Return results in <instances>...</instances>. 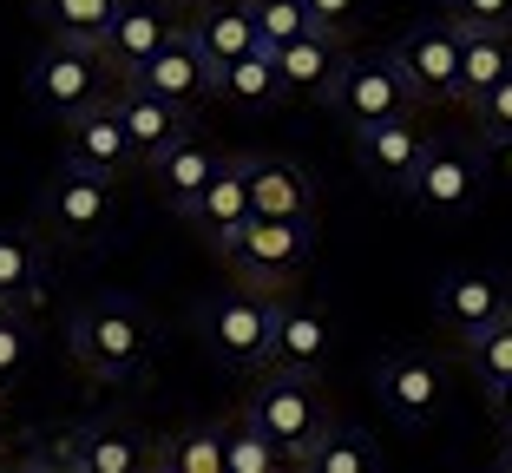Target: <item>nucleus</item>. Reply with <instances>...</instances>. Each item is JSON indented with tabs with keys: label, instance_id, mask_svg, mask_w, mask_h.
<instances>
[{
	"label": "nucleus",
	"instance_id": "36",
	"mask_svg": "<svg viewBox=\"0 0 512 473\" xmlns=\"http://www.w3.org/2000/svg\"><path fill=\"white\" fill-rule=\"evenodd\" d=\"M302 7H309V27L329 33V40H348L368 14V0H302Z\"/></svg>",
	"mask_w": 512,
	"mask_h": 473
},
{
	"label": "nucleus",
	"instance_id": "40",
	"mask_svg": "<svg viewBox=\"0 0 512 473\" xmlns=\"http://www.w3.org/2000/svg\"><path fill=\"white\" fill-rule=\"evenodd\" d=\"M0 441H7V414H0Z\"/></svg>",
	"mask_w": 512,
	"mask_h": 473
},
{
	"label": "nucleus",
	"instance_id": "14",
	"mask_svg": "<svg viewBox=\"0 0 512 473\" xmlns=\"http://www.w3.org/2000/svg\"><path fill=\"white\" fill-rule=\"evenodd\" d=\"M53 454L73 473H151L158 467V441H145L138 428H119V421H86Z\"/></svg>",
	"mask_w": 512,
	"mask_h": 473
},
{
	"label": "nucleus",
	"instance_id": "21",
	"mask_svg": "<svg viewBox=\"0 0 512 473\" xmlns=\"http://www.w3.org/2000/svg\"><path fill=\"white\" fill-rule=\"evenodd\" d=\"M112 106H119V125H125V138H132V152L145 158V165H151V158H165L171 145L191 132V112L165 106V99L145 92V86H119V92H112Z\"/></svg>",
	"mask_w": 512,
	"mask_h": 473
},
{
	"label": "nucleus",
	"instance_id": "35",
	"mask_svg": "<svg viewBox=\"0 0 512 473\" xmlns=\"http://www.w3.org/2000/svg\"><path fill=\"white\" fill-rule=\"evenodd\" d=\"M447 20L460 33H512V0H447Z\"/></svg>",
	"mask_w": 512,
	"mask_h": 473
},
{
	"label": "nucleus",
	"instance_id": "22",
	"mask_svg": "<svg viewBox=\"0 0 512 473\" xmlns=\"http://www.w3.org/2000/svg\"><path fill=\"white\" fill-rule=\"evenodd\" d=\"M250 217H256V211H250V178H243V158H230V165L217 171L211 191H204V198H197L191 211H184V224H191L211 250H224L230 237H237V230L250 224Z\"/></svg>",
	"mask_w": 512,
	"mask_h": 473
},
{
	"label": "nucleus",
	"instance_id": "13",
	"mask_svg": "<svg viewBox=\"0 0 512 473\" xmlns=\"http://www.w3.org/2000/svg\"><path fill=\"white\" fill-rule=\"evenodd\" d=\"M329 349H335V322L322 303L309 296H276V342H270V368L283 375H309L316 382L329 368Z\"/></svg>",
	"mask_w": 512,
	"mask_h": 473
},
{
	"label": "nucleus",
	"instance_id": "12",
	"mask_svg": "<svg viewBox=\"0 0 512 473\" xmlns=\"http://www.w3.org/2000/svg\"><path fill=\"white\" fill-rule=\"evenodd\" d=\"M178 14H171V0H119V14H112V33L99 40V53H106V66L125 79H138L158 53H165L171 40H178Z\"/></svg>",
	"mask_w": 512,
	"mask_h": 473
},
{
	"label": "nucleus",
	"instance_id": "28",
	"mask_svg": "<svg viewBox=\"0 0 512 473\" xmlns=\"http://www.w3.org/2000/svg\"><path fill=\"white\" fill-rule=\"evenodd\" d=\"M296 473H381V454L362 428H329L309 454L296 460Z\"/></svg>",
	"mask_w": 512,
	"mask_h": 473
},
{
	"label": "nucleus",
	"instance_id": "32",
	"mask_svg": "<svg viewBox=\"0 0 512 473\" xmlns=\"http://www.w3.org/2000/svg\"><path fill=\"white\" fill-rule=\"evenodd\" d=\"M224 473H289V460L250 421H237V428H224Z\"/></svg>",
	"mask_w": 512,
	"mask_h": 473
},
{
	"label": "nucleus",
	"instance_id": "8",
	"mask_svg": "<svg viewBox=\"0 0 512 473\" xmlns=\"http://www.w3.org/2000/svg\"><path fill=\"white\" fill-rule=\"evenodd\" d=\"M460 40L467 33L453 27V20H421V27H407L401 40H394V73L407 79V92H414V106H447V99H460Z\"/></svg>",
	"mask_w": 512,
	"mask_h": 473
},
{
	"label": "nucleus",
	"instance_id": "31",
	"mask_svg": "<svg viewBox=\"0 0 512 473\" xmlns=\"http://www.w3.org/2000/svg\"><path fill=\"white\" fill-rule=\"evenodd\" d=\"M467 368H473V382L486 388V395H493V388H506L512 382V316L499 322V329H486L480 342H467Z\"/></svg>",
	"mask_w": 512,
	"mask_h": 473
},
{
	"label": "nucleus",
	"instance_id": "37",
	"mask_svg": "<svg viewBox=\"0 0 512 473\" xmlns=\"http://www.w3.org/2000/svg\"><path fill=\"white\" fill-rule=\"evenodd\" d=\"M493 421L506 428V441H512V382H506V388H493Z\"/></svg>",
	"mask_w": 512,
	"mask_h": 473
},
{
	"label": "nucleus",
	"instance_id": "39",
	"mask_svg": "<svg viewBox=\"0 0 512 473\" xmlns=\"http://www.w3.org/2000/svg\"><path fill=\"white\" fill-rule=\"evenodd\" d=\"M499 473H512V441H506V454H499Z\"/></svg>",
	"mask_w": 512,
	"mask_h": 473
},
{
	"label": "nucleus",
	"instance_id": "9",
	"mask_svg": "<svg viewBox=\"0 0 512 473\" xmlns=\"http://www.w3.org/2000/svg\"><path fill=\"white\" fill-rule=\"evenodd\" d=\"M375 395L401 428H427L447 408V368L427 349H388L375 362Z\"/></svg>",
	"mask_w": 512,
	"mask_h": 473
},
{
	"label": "nucleus",
	"instance_id": "17",
	"mask_svg": "<svg viewBox=\"0 0 512 473\" xmlns=\"http://www.w3.org/2000/svg\"><path fill=\"white\" fill-rule=\"evenodd\" d=\"M230 165V158L224 152H217V145H211V138H197V132H184L178 138V145H171V152L165 158H151V184H158V198H165L171 204V211H191V204L197 198H204V191H211V184H217V171H224Z\"/></svg>",
	"mask_w": 512,
	"mask_h": 473
},
{
	"label": "nucleus",
	"instance_id": "20",
	"mask_svg": "<svg viewBox=\"0 0 512 473\" xmlns=\"http://www.w3.org/2000/svg\"><path fill=\"white\" fill-rule=\"evenodd\" d=\"M184 33L197 40V53L211 60L217 79H224L237 60H250L256 46H263V40H256V20H250V7H243V0H204V7H197V20H191Z\"/></svg>",
	"mask_w": 512,
	"mask_h": 473
},
{
	"label": "nucleus",
	"instance_id": "3",
	"mask_svg": "<svg viewBox=\"0 0 512 473\" xmlns=\"http://www.w3.org/2000/svg\"><path fill=\"white\" fill-rule=\"evenodd\" d=\"M243 421H250L270 447H283V460H302L335 428L322 388L309 382V375H283V368H270V375L256 382V395L243 401Z\"/></svg>",
	"mask_w": 512,
	"mask_h": 473
},
{
	"label": "nucleus",
	"instance_id": "19",
	"mask_svg": "<svg viewBox=\"0 0 512 473\" xmlns=\"http://www.w3.org/2000/svg\"><path fill=\"white\" fill-rule=\"evenodd\" d=\"M125 86H145V92H158L165 106L191 112L197 99H211V92H217V73H211V60L197 53L191 33H178V40H171V46H165V53H158V60H151L138 79H125Z\"/></svg>",
	"mask_w": 512,
	"mask_h": 473
},
{
	"label": "nucleus",
	"instance_id": "6",
	"mask_svg": "<svg viewBox=\"0 0 512 473\" xmlns=\"http://www.w3.org/2000/svg\"><path fill=\"white\" fill-rule=\"evenodd\" d=\"M40 224L53 230L60 244L92 250V244H106L112 224H119V191H112V178H92V171L60 165L53 178H46V191H40Z\"/></svg>",
	"mask_w": 512,
	"mask_h": 473
},
{
	"label": "nucleus",
	"instance_id": "18",
	"mask_svg": "<svg viewBox=\"0 0 512 473\" xmlns=\"http://www.w3.org/2000/svg\"><path fill=\"white\" fill-rule=\"evenodd\" d=\"M132 138H125V125H119V106H92V112H79L73 125H66V165L73 171H92V178H119L125 165H132Z\"/></svg>",
	"mask_w": 512,
	"mask_h": 473
},
{
	"label": "nucleus",
	"instance_id": "10",
	"mask_svg": "<svg viewBox=\"0 0 512 473\" xmlns=\"http://www.w3.org/2000/svg\"><path fill=\"white\" fill-rule=\"evenodd\" d=\"M434 316H440V329H447L460 349L480 342L486 329H499V322L512 316L506 276H493V270H447V276H434Z\"/></svg>",
	"mask_w": 512,
	"mask_h": 473
},
{
	"label": "nucleus",
	"instance_id": "11",
	"mask_svg": "<svg viewBox=\"0 0 512 473\" xmlns=\"http://www.w3.org/2000/svg\"><path fill=\"white\" fill-rule=\"evenodd\" d=\"M322 106H329L342 125L368 132V125H388V119H414V92H407V79L394 73V60H348Z\"/></svg>",
	"mask_w": 512,
	"mask_h": 473
},
{
	"label": "nucleus",
	"instance_id": "34",
	"mask_svg": "<svg viewBox=\"0 0 512 473\" xmlns=\"http://www.w3.org/2000/svg\"><path fill=\"white\" fill-rule=\"evenodd\" d=\"M27 355H33V329L27 316H14V309H0V395L27 375Z\"/></svg>",
	"mask_w": 512,
	"mask_h": 473
},
{
	"label": "nucleus",
	"instance_id": "25",
	"mask_svg": "<svg viewBox=\"0 0 512 473\" xmlns=\"http://www.w3.org/2000/svg\"><path fill=\"white\" fill-rule=\"evenodd\" d=\"M217 92H224L237 112H270V106H283L289 99V86H283V66H276V53H263L256 46L250 60H237L224 79H217Z\"/></svg>",
	"mask_w": 512,
	"mask_h": 473
},
{
	"label": "nucleus",
	"instance_id": "29",
	"mask_svg": "<svg viewBox=\"0 0 512 473\" xmlns=\"http://www.w3.org/2000/svg\"><path fill=\"white\" fill-rule=\"evenodd\" d=\"M151 473H224V428H184L171 441H158Z\"/></svg>",
	"mask_w": 512,
	"mask_h": 473
},
{
	"label": "nucleus",
	"instance_id": "2",
	"mask_svg": "<svg viewBox=\"0 0 512 473\" xmlns=\"http://www.w3.org/2000/svg\"><path fill=\"white\" fill-rule=\"evenodd\" d=\"M27 99L40 112H53L60 125H73L79 112L106 106L112 99V66L99 46H79V40H46L27 66Z\"/></svg>",
	"mask_w": 512,
	"mask_h": 473
},
{
	"label": "nucleus",
	"instance_id": "1",
	"mask_svg": "<svg viewBox=\"0 0 512 473\" xmlns=\"http://www.w3.org/2000/svg\"><path fill=\"white\" fill-rule=\"evenodd\" d=\"M66 342H73V362L86 368L92 382H138L151 368V316L132 296H92L73 309L66 322Z\"/></svg>",
	"mask_w": 512,
	"mask_h": 473
},
{
	"label": "nucleus",
	"instance_id": "16",
	"mask_svg": "<svg viewBox=\"0 0 512 473\" xmlns=\"http://www.w3.org/2000/svg\"><path fill=\"white\" fill-rule=\"evenodd\" d=\"M243 178H250V211L256 217H289V224H316V184L309 171L289 165L276 152L243 158Z\"/></svg>",
	"mask_w": 512,
	"mask_h": 473
},
{
	"label": "nucleus",
	"instance_id": "23",
	"mask_svg": "<svg viewBox=\"0 0 512 473\" xmlns=\"http://www.w3.org/2000/svg\"><path fill=\"white\" fill-rule=\"evenodd\" d=\"M40 303H46V244L0 224V309L33 316Z\"/></svg>",
	"mask_w": 512,
	"mask_h": 473
},
{
	"label": "nucleus",
	"instance_id": "33",
	"mask_svg": "<svg viewBox=\"0 0 512 473\" xmlns=\"http://www.w3.org/2000/svg\"><path fill=\"white\" fill-rule=\"evenodd\" d=\"M473 125L493 152H512V79H499L486 99H473Z\"/></svg>",
	"mask_w": 512,
	"mask_h": 473
},
{
	"label": "nucleus",
	"instance_id": "38",
	"mask_svg": "<svg viewBox=\"0 0 512 473\" xmlns=\"http://www.w3.org/2000/svg\"><path fill=\"white\" fill-rule=\"evenodd\" d=\"M20 473H73V467H66L60 454H33V460H27V467H20Z\"/></svg>",
	"mask_w": 512,
	"mask_h": 473
},
{
	"label": "nucleus",
	"instance_id": "5",
	"mask_svg": "<svg viewBox=\"0 0 512 473\" xmlns=\"http://www.w3.org/2000/svg\"><path fill=\"white\" fill-rule=\"evenodd\" d=\"M309 250H316V224H289V217H250V224L230 237L217 257L237 270L243 290H263V296H283L289 283L302 276V263H309Z\"/></svg>",
	"mask_w": 512,
	"mask_h": 473
},
{
	"label": "nucleus",
	"instance_id": "15",
	"mask_svg": "<svg viewBox=\"0 0 512 473\" xmlns=\"http://www.w3.org/2000/svg\"><path fill=\"white\" fill-rule=\"evenodd\" d=\"M427 145H434V138H427L414 119H388V125L355 132V165H362V178L388 184V191H407V178L421 171Z\"/></svg>",
	"mask_w": 512,
	"mask_h": 473
},
{
	"label": "nucleus",
	"instance_id": "30",
	"mask_svg": "<svg viewBox=\"0 0 512 473\" xmlns=\"http://www.w3.org/2000/svg\"><path fill=\"white\" fill-rule=\"evenodd\" d=\"M243 7H250V20H256V40H263V53H283V46H296L302 33H316L302 0H243Z\"/></svg>",
	"mask_w": 512,
	"mask_h": 473
},
{
	"label": "nucleus",
	"instance_id": "24",
	"mask_svg": "<svg viewBox=\"0 0 512 473\" xmlns=\"http://www.w3.org/2000/svg\"><path fill=\"white\" fill-rule=\"evenodd\" d=\"M276 66H283V86H289V92L329 99L348 60H342V40H329V33H302L296 46H283V53H276Z\"/></svg>",
	"mask_w": 512,
	"mask_h": 473
},
{
	"label": "nucleus",
	"instance_id": "7",
	"mask_svg": "<svg viewBox=\"0 0 512 473\" xmlns=\"http://www.w3.org/2000/svg\"><path fill=\"white\" fill-rule=\"evenodd\" d=\"M486 191V165L473 145H460V138H434L421 158V171L407 178L401 198L414 204L421 217H434V224H453V217H467L473 204H480Z\"/></svg>",
	"mask_w": 512,
	"mask_h": 473
},
{
	"label": "nucleus",
	"instance_id": "27",
	"mask_svg": "<svg viewBox=\"0 0 512 473\" xmlns=\"http://www.w3.org/2000/svg\"><path fill=\"white\" fill-rule=\"evenodd\" d=\"M33 14L53 27V40L99 46V40L112 33V14H119V0H33Z\"/></svg>",
	"mask_w": 512,
	"mask_h": 473
},
{
	"label": "nucleus",
	"instance_id": "26",
	"mask_svg": "<svg viewBox=\"0 0 512 473\" xmlns=\"http://www.w3.org/2000/svg\"><path fill=\"white\" fill-rule=\"evenodd\" d=\"M512 79V33H467L460 40V99H486V92Z\"/></svg>",
	"mask_w": 512,
	"mask_h": 473
},
{
	"label": "nucleus",
	"instance_id": "4",
	"mask_svg": "<svg viewBox=\"0 0 512 473\" xmlns=\"http://www.w3.org/2000/svg\"><path fill=\"white\" fill-rule=\"evenodd\" d=\"M197 342L211 349V362L224 368H270V342H276V296L263 290H217L197 309Z\"/></svg>",
	"mask_w": 512,
	"mask_h": 473
}]
</instances>
